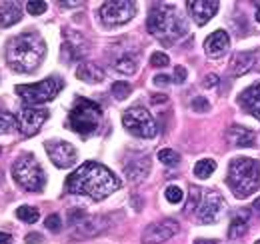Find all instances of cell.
I'll return each mask as SVG.
<instances>
[{
    "instance_id": "1",
    "label": "cell",
    "mask_w": 260,
    "mask_h": 244,
    "mask_svg": "<svg viewBox=\"0 0 260 244\" xmlns=\"http://www.w3.org/2000/svg\"><path fill=\"white\" fill-rule=\"evenodd\" d=\"M118 188H120V180L104 164H98V162H84L66 178L68 192L88 196L92 200H102L112 192H116Z\"/></svg>"
},
{
    "instance_id": "2",
    "label": "cell",
    "mask_w": 260,
    "mask_h": 244,
    "mask_svg": "<svg viewBox=\"0 0 260 244\" xmlns=\"http://www.w3.org/2000/svg\"><path fill=\"white\" fill-rule=\"evenodd\" d=\"M46 56V44L36 32H22L12 36L4 46V58L8 68L14 72L30 74L34 72Z\"/></svg>"
},
{
    "instance_id": "3",
    "label": "cell",
    "mask_w": 260,
    "mask_h": 244,
    "mask_svg": "<svg viewBox=\"0 0 260 244\" xmlns=\"http://www.w3.org/2000/svg\"><path fill=\"white\" fill-rule=\"evenodd\" d=\"M146 28L162 46H172L188 32V24L172 4H154L148 12Z\"/></svg>"
},
{
    "instance_id": "4",
    "label": "cell",
    "mask_w": 260,
    "mask_h": 244,
    "mask_svg": "<svg viewBox=\"0 0 260 244\" xmlns=\"http://www.w3.org/2000/svg\"><path fill=\"white\" fill-rule=\"evenodd\" d=\"M222 208H224V200L216 190L190 186L184 214H192V218L200 224H212L218 220V214L222 212Z\"/></svg>"
},
{
    "instance_id": "5",
    "label": "cell",
    "mask_w": 260,
    "mask_h": 244,
    "mask_svg": "<svg viewBox=\"0 0 260 244\" xmlns=\"http://www.w3.org/2000/svg\"><path fill=\"white\" fill-rule=\"evenodd\" d=\"M230 190L238 198H246L260 186V162L254 158H234L230 162L226 178Z\"/></svg>"
},
{
    "instance_id": "6",
    "label": "cell",
    "mask_w": 260,
    "mask_h": 244,
    "mask_svg": "<svg viewBox=\"0 0 260 244\" xmlns=\"http://www.w3.org/2000/svg\"><path fill=\"white\" fill-rule=\"evenodd\" d=\"M102 120V108L94 100L88 98H76L70 114H68V128L80 134L82 138L94 134Z\"/></svg>"
},
{
    "instance_id": "7",
    "label": "cell",
    "mask_w": 260,
    "mask_h": 244,
    "mask_svg": "<svg viewBox=\"0 0 260 244\" xmlns=\"http://www.w3.org/2000/svg\"><path fill=\"white\" fill-rule=\"evenodd\" d=\"M12 176L20 188H24L28 192H40L44 188V182H46L44 170L32 152H24L14 160Z\"/></svg>"
},
{
    "instance_id": "8",
    "label": "cell",
    "mask_w": 260,
    "mask_h": 244,
    "mask_svg": "<svg viewBox=\"0 0 260 244\" xmlns=\"http://www.w3.org/2000/svg\"><path fill=\"white\" fill-rule=\"evenodd\" d=\"M62 88V80L60 78H44L40 82H34V84H18L16 86V94L30 106L36 104H44L48 100H52Z\"/></svg>"
},
{
    "instance_id": "9",
    "label": "cell",
    "mask_w": 260,
    "mask_h": 244,
    "mask_svg": "<svg viewBox=\"0 0 260 244\" xmlns=\"http://www.w3.org/2000/svg\"><path fill=\"white\" fill-rule=\"evenodd\" d=\"M122 124L130 134L138 136V138H154L158 134V126L156 120L152 118V114L142 108V106H132L128 110H124L122 114Z\"/></svg>"
},
{
    "instance_id": "10",
    "label": "cell",
    "mask_w": 260,
    "mask_h": 244,
    "mask_svg": "<svg viewBox=\"0 0 260 244\" xmlns=\"http://www.w3.org/2000/svg\"><path fill=\"white\" fill-rule=\"evenodd\" d=\"M136 4L130 0H108L100 6V18L106 26H118L134 18Z\"/></svg>"
},
{
    "instance_id": "11",
    "label": "cell",
    "mask_w": 260,
    "mask_h": 244,
    "mask_svg": "<svg viewBox=\"0 0 260 244\" xmlns=\"http://www.w3.org/2000/svg\"><path fill=\"white\" fill-rule=\"evenodd\" d=\"M48 118V110L46 108H34L26 106L16 114V128L22 136L30 138L34 134H38V130L42 128V124Z\"/></svg>"
},
{
    "instance_id": "12",
    "label": "cell",
    "mask_w": 260,
    "mask_h": 244,
    "mask_svg": "<svg viewBox=\"0 0 260 244\" xmlns=\"http://www.w3.org/2000/svg\"><path fill=\"white\" fill-rule=\"evenodd\" d=\"M44 148H46L48 158L52 160V164L58 168H72L76 162V156H78L76 148L64 140H46Z\"/></svg>"
},
{
    "instance_id": "13",
    "label": "cell",
    "mask_w": 260,
    "mask_h": 244,
    "mask_svg": "<svg viewBox=\"0 0 260 244\" xmlns=\"http://www.w3.org/2000/svg\"><path fill=\"white\" fill-rule=\"evenodd\" d=\"M180 230L178 222L172 218H164L154 224H148L142 232V244H162L168 238H172Z\"/></svg>"
},
{
    "instance_id": "14",
    "label": "cell",
    "mask_w": 260,
    "mask_h": 244,
    "mask_svg": "<svg viewBox=\"0 0 260 244\" xmlns=\"http://www.w3.org/2000/svg\"><path fill=\"white\" fill-rule=\"evenodd\" d=\"M64 42H62V60L74 62L86 56L88 52V42L80 32L68 30L64 28Z\"/></svg>"
},
{
    "instance_id": "15",
    "label": "cell",
    "mask_w": 260,
    "mask_h": 244,
    "mask_svg": "<svg viewBox=\"0 0 260 244\" xmlns=\"http://www.w3.org/2000/svg\"><path fill=\"white\" fill-rule=\"evenodd\" d=\"M108 228V218L104 216H88L86 220H82L80 224L72 226V238L74 240H84V238H94L98 234H102Z\"/></svg>"
},
{
    "instance_id": "16",
    "label": "cell",
    "mask_w": 260,
    "mask_h": 244,
    "mask_svg": "<svg viewBox=\"0 0 260 244\" xmlns=\"http://www.w3.org/2000/svg\"><path fill=\"white\" fill-rule=\"evenodd\" d=\"M186 8L198 26H204L216 12H218V2L216 0H188Z\"/></svg>"
},
{
    "instance_id": "17",
    "label": "cell",
    "mask_w": 260,
    "mask_h": 244,
    "mask_svg": "<svg viewBox=\"0 0 260 244\" xmlns=\"http://www.w3.org/2000/svg\"><path fill=\"white\" fill-rule=\"evenodd\" d=\"M148 172H150V158L146 154L134 156L124 166V174L130 182H142L148 176Z\"/></svg>"
},
{
    "instance_id": "18",
    "label": "cell",
    "mask_w": 260,
    "mask_h": 244,
    "mask_svg": "<svg viewBox=\"0 0 260 244\" xmlns=\"http://www.w3.org/2000/svg\"><path fill=\"white\" fill-rule=\"evenodd\" d=\"M228 46H230V38H228V34L224 30H214L204 42V50H206V54L210 58L222 56L228 50Z\"/></svg>"
},
{
    "instance_id": "19",
    "label": "cell",
    "mask_w": 260,
    "mask_h": 244,
    "mask_svg": "<svg viewBox=\"0 0 260 244\" xmlns=\"http://www.w3.org/2000/svg\"><path fill=\"white\" fill-rule=\"evenodd\" d=\"M238 104H240L248 114H252L256 120H260V82L252 84L250 88H246V90L242 92V94L238 96Z\"/></svg>"
},
{
    "instance_id": "20",
    "label": "cell",
    "mask_w": 260,
    "mask_h": 244,
    "mask_svg": "<svg viewBox=\"0 0 260 244\" xmlns=\"http://www.w3.org/2000/svg\"><path fill=\"white\" fill-rule=\"evenodd\" d=\"M226 138L232 146H238V148L254 146V140H256L254 138V132L248 130V128H244V126H240V124H234V126L228 128Z\"/></svg>"
},
{
    "instance_id": "21",
    "label": "cell",
    "mask_w": 260,
    "mask_h": 244,
    "mask_svg": "<svg viewBox=\"0 0 260 244\" xmlns=\"http://www.w3.org/2000/svg\"><path fill=\"white\" fill-rule=\"evenodd\" d=\"M248 226H250V210L242 208L232 216L230 220V228H228V238L234 240V238H240L248 232Z\"/></svg>"
},
{
    "instance_id": "22",
    "label": "cell",
    "mask_w": 260,
    "mask_h": 244,
    "mask_svg": "<svg viewBox=\"0 0 260 244\" xmlns=\"http://www.w3.org/2000/svg\"><path fill=\"white\" fill-rule=\"evenodd\" d=\"M256 64V52H240L230 60V70L234 76H242L250 72Z\"/></svg>"
},
{
    "instance_id": "23",
    "label": "cell",
    "mask_w": 260,
    "mask_h": 244,
    "mask_svg": "<svg viewBox=\"0 0 260 244\" xmlns=\"http://www.w3.org/2000/svg\"><path fill=\"white\" fill-rule=\"evenodd\" d=\"M76 76L82 80V82H88V84H98L104 80V70L94 64V62H82L78 68H76Z\"/></svg>"
},
{
    "instance_id": "24",
    "label": "cell",
    "mask_w": 260,
    "mask_h": 244,
    "mask_svg": "<svg viewBox=\"0 0 260 244\" xmlns=\"http://www.w3.org/2000/svg\"><path fill=\"white\" fill-rule=\"evenodd\" d=\"M112 66H114L116 72L132 76V74H136V70H138V56H136L134 52H120V54L112 60Z\"/></svg>"
},
{
    "instance_id": "25",
    "label": "cell",
    "mask_w": 260,
    "mask_h": 244,
    "mask_svg": "<svg viewBox=\"0 0 260 244\" xmlns=\"http://www.w3.org/2000/svg\"><path fill=\"white\" fill-rule=\"evenodd\" d=\"M20 18H22V8L16 2H4L0 6V24L4 28L14 26L16 22H20Z\"/></svg>"
},
{
    "instance_id": "26",
    "label": "cell",
    "mask_w": 260,
    "mask_h": 244,
    "mask_svg": "<svg viewBox=\"0 0 260 244\" xmlns=\"http://www.w3.org/2000/svg\"><path fill=\"white\" fill-rule=\"evenodd\" d=\"M214 170H216V162L214 160H210V158H204V160H198L194 166V176L196 178H208V176H212L214 174Z\"/></svg>"
},
{
    "instance_id": "27",
    "label": "cell",
    "mask_w": 260,
    "mask_h": 244,
    "mask_svg": "<svg viewBox=\"0 0 260 244\" xmlns=\"http://www.w3.org/2000/svg\"><path fill=\"white\" fill-rule=\"evenodd\" d=\"M16 216H18L22 222L34 224V222H38V216H40V212H38L34 206H20V208L16 210Z\"/></svg>"
},
{
    "instance_id": "28",
    "label": "cell",
    "mask_w": 260,
    "mask_h": 244,
    "mask_svg": "<svg viewBox=\"0 0 260 244\" xmlns=\"http://www.w3.org/2000/svg\"><path fill=\"white\" fill-rule=\"evenodd\" d=\"M158 160L166 166H176L180 162V154L172 148H162V150H158Z\"/></svg>"
},
{
    "instance_id": "29",
    "label": "cell",
    "mask_w": 260,
    "mask_h": 244,
    "mask_svg": "<svg viewBox=\"0 0 260 244\" xmlns=\"http://www.w3.org/2000/svg\"><path fill=\"white\" fill-rule=\"evenodd\" d=\"M130 92H132V86H130L128 82H114V84H112V96H114L116 100L128 98Z\"/></svg>"
},
{
    "instance_id": "30",
    "label": "cell",
    "mask_w": 260,
    "mask_h": 244,
    "mask_svg": "<svg viewBox=\"0 0 260 244\" xmlns=\"http://www.w3.org/2000/svg\"><path fill=\"white\" fill-rule=\"evenodd\" d=\"M14 126H16V116H12V114H8V112L0 110V134L10 132Z\"/></svg>"
},
{
    "instance_id": "31",
    "label": "cell",
    "mask_w": 260,
    "mask_h": 244,
    "mask_svg": "<svg viewBox=\"0 0 260 244\" xmlns=\"http://www.w3.org/2000/svg\"><path fill=\"white\" fill-rule=\"evenodd\" d=\"M164 196H166V200H168L170 204H178V202H182V198H184L182 190H180L178 186H174V184L164 190Z\"/></svg>"
},
{
    "instance_id": "32",
    "label": "cell",
    "mask_w": 260,
    "mask_h": 244,
    "mask_svg": "<svg viewBox=\"0 0 260 244\" xmlns=\"http://www.w3.org/2000/svg\"><path fill=\"white\" fill-rule=\"evenodd\" d=\"M190 108H192L194 112H208V110H210V104H208L206 98L196 96V98H192V102H190Z\"/></svg>"
},
{
    "instance_id": "33",
    "label": "cell",
    "mask_w": 260,
    "mask_h": 244,
    "mask_svg": "<svg viewBox=\"0 0 260 244\" xmlns=\"http://www.w3.org/2000/svg\"><path fill=\"white\" fill-rule=\"evenodd\" d=\"M44 224H46L48 230H54V232H58V230L62 228V220H60L58 214H50V216L44 220Z\"/></svg>"
},
{
    "instance_id": "34",
    "label": "cell",
    "mask_w": 260,
    "mask_h": 244,
    "mask_svg": "<svg viewBox=\"0 0 260 244\" xmlns=\"http://www.w3.org/2000/svg\"><path fill=\"white\" fill-rule=\"evenodd\" d=\"M86 218H88V214L84 212V210H70L68 212V224L70 226H76V224H80Z\"/></svg>"
},
{
    "instance_id": "35",
    "label": "cell",
    "mask_w": 260,
    "mask_h": 244,
    "mask_svg": "<svg viewBox=\"0 0 260 244\" xmlns=\"http://www.w3.org/2000/svg\"><path fill=\"white\" fill-rule=\"evenodd\" d=\"M26 10L34 14V16H38V14H42L44 10H46V2H36V0H30V2H26Z\"/></svg>"
},
{
    "instance_id": "36",
    "label": "cell",
    "mask_w": 260,
    "mask_h": 244,
    "mask_svg": "<svg viewBox=\"0 0 260 244\" xmlns=\"http://www.w3.org/2000/svg\"><path fill=\"white\" fill-rule=\"evenodd\" d=\"M168 62H170V58H168L164 52H154V54L150 56V64H152V66H156V68L168 66Z\"/></svg>"
},
{
    "instance_id": "37",
    "label": "cell",
    "mask_w": 260,
    "mask_h": 244,
    "mask_svg": "<svg viewBox=\"0 0 260 244\" xmlns=\"http://www.w3.org/2000/svg\"><path fill=\"white\" fill-rule=\"evenodd\" d=\"M186 80V68L184 66H176L174 68V82L176 84H182Z\"/></svg>"
},
{
    "instance_id": "38",
    "label": "cell",
    "mask_w": 260,
    "mask_h": 244,
    "mask_svg": "<svg viewBox=\"0 0 260 244\" xmlns=\"http://www.w3.org/2000/svg\"><path fill=\"white\" fill-rule=\"evenodd\" d=\"M218 82H220V78H218L216 74H208V76L202 80L204 88H214V86H218Z\"/></svg>"
},
{
    "instance_id": "39",
    "label": "cell",
    "mask_w": 260,
    "mask_h": 244,
    "mask_svg": "<svg viewBox=\"0 0 260 244\" xmlns=\"http://www.w3.org/2000/svg\"><path fill=\"white\" fill-rule=\"evenodd\" d=\"M44 242V238L38 234V232H30L28 236H26V244H42Z\"/></svg>"
},
{
    "instance_id": "40",
    "label": "cell",
    "mask_w": 260,
    "mask_h": 244,
    "mask_svg": "<svg viewBox=\"0 0 260 244\" xmlns=\"http://www.w3.org/2000/svg\"><path fill=\"white\" fill-rule=\"evenodd\" d=\"M154 84H156V86H166V84H170V76H166V74L154 76Z\"/></svg>"
},
{
    "instance_id": "41",
    "label": "cell",
    "mask_w": 260,
    "mask_h": 244,
    "mask_svg": "<svg viewBox=\"0 0 260 244\" xmlns=\"http://www.w3.org/2000/svg\"><path fill=\"white\" fill-rule=\"evenodd\" d=\"M0 244H12V236L8 232H0Z\"/></svg>"
},
{
    "instance_id": "42",
    "label": "cell",
    "mask_w": 260,
    "mask_h": 244,
    "mask_svg": "<svg viewBox=\"0 0 260 244\" xmlns=\"http://www.w3.org/2000/svg\"><path fill=\"white\" fill-rule=\"evenodd\" d=\"M194 244H220L218 240H206V238H198Z\"/></svg>"
},
{
    "instance_id": "43",
    "label": "cell",
    "mask_w": 260,
    "mask_h": 244,
    "mask_svg": "<svg viewBox=\"0 0 260 244\" xmlns=\"http://www.w3.org/2000/svg\"><path fill=\"white\" fill-rule=\"evenodd\" d=\"M168 96H152V102H166Z\"/></svg>"
},
{
    "instance_id": "44",
    "label": "cell",
    "mask_w": 260,
    "mask_h": 244,
    "mask_svg": "<svg viewBox=\"0 0 260 244\" xmlns=\"http://www.w3.org/2000/svg\"><path fill=\"white\" fill-rule=\"evenodd\" d=\"M252 206H254V210H256V212H260V198L258 200H254V204H252Z\"/></svg>"
},
{
    "instance_id": "45",
    "label": "cell",
    "mask_w": 260,
    "mask_h": 244,
    "mask_svg": "<svg viewBox=\"0 0 260 244\" xmlns=\"http://www.w3.org/2000/svg\"><path fill=\"white\" fill-rule=\"evenodd\" d=\"M256 20L260 22V4H258V10H256Z\"/></svg>"
},
{
    "instance_id": "46",
    "label": "cell",
    "mask_w": 260,
    "mask_h": 244,
    "mask_svg": "<svg viewBox=\"0 0 260 244\" xmlns=\"http://www.w3.org/2000/svg\"><path fill=\"white\" fill-rule=\"evenodd\" d=\"M256 244H260V240H256Z\"/></svg>"
},
{
    "instance_id": "47",
    "label": "cell",
    "mask_w": 260,
    "mask_h": 244,
    "mask_svg": "<svg viewBox=\"0 0 260 244\" xmlns=\"http://www.w3.org/2000/svg\"><path fill=\"white\" fill-rule=\"evenodd\" d=\"M0 152H2V148H0Z\"/></svg>"
}]
</instances>
